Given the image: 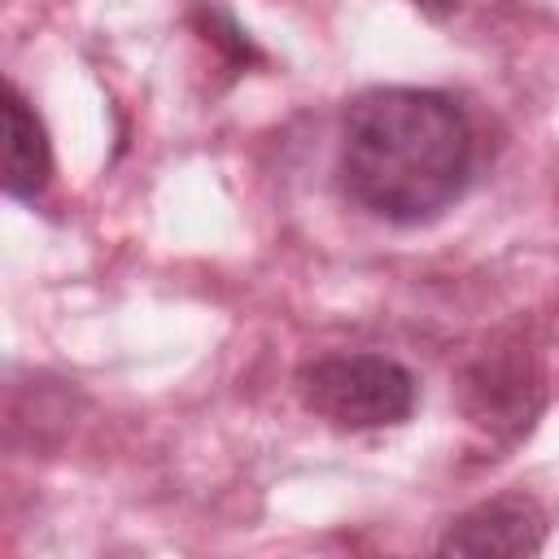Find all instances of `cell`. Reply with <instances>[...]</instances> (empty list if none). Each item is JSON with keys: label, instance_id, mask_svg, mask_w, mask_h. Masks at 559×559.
Listing matches in <instances>:
<instances>
[{"label": "cell", "instance_id": "cell-2", "mask_svg": "<svg viewBox=\"0 0 559 559\" xmlns=\"http://www.w3.org/2000/svg\"><path fill=\"white\" fill-rule=\"evenodd\" d=\"M293 384L301 406L341 432L406 424L419 402L415 376L384 354H323L310 358Z\"/></svg>", "mask_w": 559, "mask_h": 559}, {"label": "cell", "instance_id": "cell-4", "mask_svg": "<svg viewBox=\"0 0 559 559\" xmlns=\"http://www.w3.org/2000/svg\"><path fill=\"white\" fill-rule=\"evenodd\" d=\"M463 411L472 424L489 428V437L515 441L533 428L542 411V376L537 362L520 349L511 354H485L463 376Z\"/></svg>", "mask_w": 559, "mask_h": 559}, {"label": "cell", "instance_id": "cell-1", "mask_svg": "<svg viewBox=\"0 0 559 559\" xmlns=\"http://www.w3.org/2000/svg\"><path fill=\"white\" fill-rule=\"evenodd\" d=\"M472 122L432 87H367L341 114L336 175L354 205L384 223H428L472 179Z\"/></svg>", "mask_w": 559, "mask_h": 559}, {"label": "cell", "instance_id": "cell-5", "mask_svg": "<svg viewBox=\"0 0 559 559\" xmlns=\"http://www.w3.org/2000/svg\"><path fill=\"white\" fill-rule=\"evenodd\" d=\"M52 175V144L35 105L9 83L4 87V192L13 201H35Z\"/></svg>", "mask_w": 559, "mask_h": 559}, {"label": "cell", "instance_id": "cell-3", "mask_svg": "<svg viewBox=\"0 0 559 559\" xmlns=\"http://www.w3.org/2000/svg\"><path fill=\"white\" fill-rule=\"evenodd\" d=\"M546 528L550 520L533 493H493L454 515L437 550L463 559H528L546 546Z\"/></svg>", "mask_w": 559, "mask_h": 559}]
</instances>
